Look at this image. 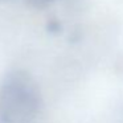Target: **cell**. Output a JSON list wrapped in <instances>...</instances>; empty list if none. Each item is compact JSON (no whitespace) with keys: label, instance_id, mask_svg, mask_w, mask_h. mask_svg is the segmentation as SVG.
Masks as SVG:
<instances>
[{"label":"cell","instance_id":"cell-1","mask_svg":"<svg viewBox=\"0 0 123 123\" xmlns=\"http://www.w3.org/2000/svg\"><path fill=\"white\" fill-rule=\"evenodd\" d=\"M41 107V97L29 74L16 70L0 87V119L4 123H31Z\"/></svg>","mask_w":123,"mask_h":123}]
</instances>
